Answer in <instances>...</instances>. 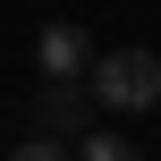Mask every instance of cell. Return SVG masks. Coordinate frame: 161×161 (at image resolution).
<instances>
[{
    "label": "cell",
    "mask_w": 161,
    "mask_h": 161,
    "mask_svg": "<svg viewBox=\"0 0 161 161\" xmlns=\"http://www.w3.org/2000/svg\"><path fill=\"white\" fill-rule=\"evenodd\" d=\"M85 93H93L102 110H136V119H144V110L161 102V59H153V51H136V42H127V51H93Z\"/></svg>",
    "instance_id": "6da1fadb"
},
{
    "label": "cell",
    "mask_w": 161,
    "mask_h": 161,
    "mask_svg": "<svg viewBox=\"0 0 161 161\" xmlns=\"http://www.w3.org/2000/svg\"><path fill=\"white\" fill-rule=\"evenodd\" d=\"M34 59H42V76H51V85H76V76L93 68V42H85V25H68V17H59V25H42Z\"/></svg>",
    "instance_id": "7a4b0ae2"
},
{
    "label": "cell",
    "mask_w": 161,
    "mask_h": 161,
    "mask_svg": "<svg viewBox=\"0 0 161 161\" xmlns=\"http://www.w3.org/2000/svg\"><path fill=\"white\" fill-rule=\"evenodd\" d=\"M85 110H93V93H85V85H51V76H42V136H59V127H68V136H85Z\"/></svg>",
    "instance_id": "3957f363"
},
{
    "label": "cell",
    "mask_w": 161,
    "mask_h": 161,
    "mask_svg": "<svg viewBox=\"0 0 161 161\" xmlns=\"http://www.w3.org/2000/svg\"><path fill=\"white\" fill-rule=\"evenodd\" d=\"M76 161H136V153H127V136H110V127H85V136H76Z\"/></svg>",
    "instance_id": "277c9868"
},
{
    "label": "cell",
    "mask_w": 161,
    "mask_h": 161,
    "mask_svg": "<svg viewBox=\"0 0 161 161\" xmlns=\"http://www.w3.org/2000/svg\"><path fill=\"white\" fill-rule=\"evenodd\" d=\"M8 161H76V153H68L59 136H34V144H17V153H8Z\"/></svg>",
    "instance_id": "5b68a950"
}]
</instances>
